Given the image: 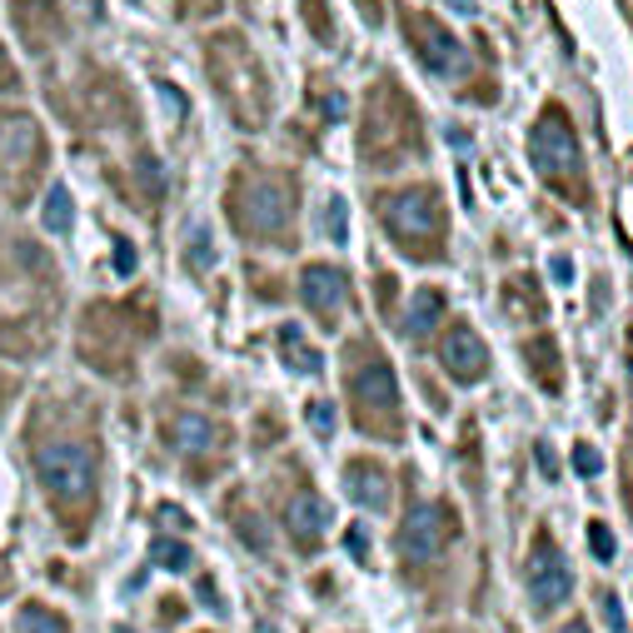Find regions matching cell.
Returning a JSON list of instances; mask_svg holds the SVG:
<instances>
[{
  "label": "cell",
  "instance_id": "7a4b0ae2",
  "mask_svg": "<svg viewBox=\"0 0 633 633\" xmlns=\"http://www.w3.org/2000/svg\"><path fill=\"white\" fill-rule=\"evenodd\" d=\"M529 160H533V170H539L543 180H553V185H563L569 175L573 180L583 175L579 135H573V125H569V115L563 111H543L539 115V125L529 131Z\"/></svg>",
  "mask_w": 633,
  "mask_h": 633
},
{
  "label": "cell",
  "instance_id": "ba28073f",
  "mask_svg": "<svg viewBox=\"0 0 633 633\" xmlns=\"http://www.w3.org/2000/svg\"><path fill=\"white\" fill-rule=\"evenodd\" d=\"M414 31V51H419V61L429 65L434 75H459L464 71V45L459 35H449L439 21H424V15H414V21H404Z\"/></svg>",
  "mask_w": 633,
  "mask_h": 633
},
{
  "label": "cell",
  "instance_id": "ac0fdd59",
  "mask_svg": "<svg viewBox=\"0 0 633 633\" xmlns=\"http://www.w3.org/2000/svg\"><path fill=\"white\" fill-rule=\"evenodd\" d=\"M151 559L160 563V569H170V573H185V569H190V543H185V539H155Z\"/></svg>",
  "mask_w": 633,
  "mask_h": 633
},
{
  "label": "cell",
  "instance_id": "cb8c5ba5",
  "mask_svg": "<svg viewBox=\"0 0 633 633\" xmlns=\"http://www.w3.org/2000/svg\"><path fill=\"white\" fill-rule=\"evenodd\" d=\"M310 424L324 434V439H330V434H334V404H324V399L310 404Z\"/></svg>",
  "mask_w": 633,
  "mask_h": 633
},
{
  "label": "cell",
  "instance_id": "7402d4cb",
  "mask_svg": "<svg viewBox=\"0 0 633 633\" xmlns=\"http://www.w3.org/2000/svg\"><path fill=\"white\" fill-rule=\"evenodd\" d=\"M573 469L583 474V479H593V474L603 469V459H599V449L593 444H573Z\"/></svg>",
  "mask_w": 633,
  "mask_h": 633
},
{
  "label": "cell",
  "instance_id": "4316f807",
  "mask_svg": "<svg viewBox=\"0 0 633 633\" xmlns=\"http://www.w3.org/2000/svg\"><path fill=\"white\" fill-rule=\"evenodd\" d=\"M131 270H135V245L115 240V274H131Z\"/></svg>",
  "mask_w": 633,
  "mask_h": 633
},
{
  "label": "cell",
  "instance_id": "30bf717a",
  "mask_svg": "<svg viewBox=\"0 0 633 633\" xmlns=\"http://www.w3.org/2000/svg\"><path fill=\"white\" fill-rule=\"evenodd\" d=\"M350 384H354V399H360L364 419H370V414H390V419H394V409H399V380H394L390 364H384V360L360 364Z\"/></svg>",
  "mask_w": 633,
  "mask_h": 633
},
{
  "label": "cell",
  "instance_id": "5b68a950",
  "mask_svg": "<svg viewBox=\"0 0 633 633\" xmlns=\"http://www.w3.org/2000/svg\"><path fill=\"white\" fill-rule=\"evenodd\" d=\"M529 593H533V613H553L559 603H569L573 593V573L569 559L559 553V543L549 533H533V553H529Z\"/></svg>",
  "mask_w": 633,
  "mask_h": 633
},
{
  "label": "cell",
  "instance_id": "d4e9b609",
  "mask_svg": "<svg viewBox=\"0 0 633 633\" xmlns=\"http://www.w3.org/2000/svg\"><path fill=\"white\" fill-rule=\"evenodd\" d=\"M240 533H245V539H250L255 543V549H270V533H264V523L260 519H255V513H250V519H240Z\"/></svg>",
  "mask_w": 633,
  "mask_h": 633
},
{
  "label": "cell",
  "instance_id": "603a6c76",
  "mask_svg": "<svg viewBox=\"0 0 633 633\" xmlns=\"http://www.w3.org/2000/svg\"><path fill=\"white\" fill-rule=\"evenodd\" d=\"M599 609H603V619H609V633H629V623H623L619 593H599Z\"/></svg>",
  "mask_w": 633,
  "mask_h": 633
},
{
  "label": "cell",
  "instance_id": "ffe728a7",
  "mask_svg": "<svg viewBox=\"0 0 633 633\" xmlns=\"http://www.w3.org/2000/svg\"><path fill=\"white\" fill-rule=\"evenodd\" d=\"M185 260H190V270H210L215 264V245H210V230H205V225L190 230V255H185Z\"/></svg>",
  "mask_w": 633,
  "mask_h": 633
},
{
  "label": "cell",
  "instance_id": "6da1fadb",
  "mask_svg": "<svg viewBox=\"0 0 633 633\" xmlns=\"http://www.w3.org/2000/svg\"><path fill=\"white\" fill-rule=\"evenodd\" d=\"M35 474L61 504H81L95 489V454L75 439H55L35 449Z\"/></svg>",
  "mask_w": 633,
  "mask_h": 633
},
{
  "label": "cell",
  "instance_id": "44dd1931",
  "mask_svg": "<svg viewBox=\"0 0 633 633\" xmlns=\"http://www.w3.org/2000/svg\"><path fill=\"white\" fill-rule=\"evenodd\" d=\"M589 549H593V559H599V563L613 559V533H609V523H589Z\"/></svg>",
  "mask_w": 633,
  "mask_h": 633
},
{
  "label": "cell",
  "instance_id": "9a60e30c",
  "mask_svg": "<svg viewBox=\"0 0 633 633\" xmlns=\"http://www.w3.org/2000/svg\"><path fill=\"white\" fill-rule=\"evenodd\" d=\"M41 220H45V230H51V235H71V225H75V205H71V190H65V185H51Z\"/></svg>",
  "mask_w": 633,
  "mask_h": 633
},
{
  "label": "cell",
  "instance_id": "52a82bcc",
  "mask_svg": "<svg viewBox=\"0 0 633 633\" xmlns=\"http://www.w3.org/2000/svg\"><path fill=\"white\" fill-rule=\"evenodd\" d=\"M300 294L324 324H334L344 314V304H350V274L334 270V264H310L300 274Z\"/></svg>",
  "mask_w": 633,
  "mask_h": 633
},
{
  "label": "cell",
  "instance_id": "8fae6325",
  "mask_svg": "<svg viewBox=\"0 0 633 633\" xmlns=\"http://www.w3.org/2000/svg\"><path fill=\"white\" fill-rule=\"evenodd\" d=\"M284 529H290V539L300 543V549H314V543L324 539V529H330V504H324L320 494L300 489L284 504Z\"/></svg>",
  "mask_w": 633,
  "mask_h": 633
},
{
  "label": "cell",
  "instance_id": "2e32d148",
  "mask_svg": "<svg viewBox=\"0 0 633 633\" xmlns=\"http://www.w3.org/2000/svg\"><path fill=\"white\" fill-rule=\"evenodd\" d=\"M280 350H284V364H290V370H300V374H320V354L310 350V344L300 340V330H294V324H284L280 330Z\"/></svg>",
  "mask_w": 633,
  "mask_h": 633
},
{
  "label": "cell",
  "instance_id": "484cf974",
  "mask_svg": "<svg viewBox=\"0 0 633 633\" xmlns=\"http://www.w3.org/2000/svg\"><path fill=\"white\" fill-rule=\"evenodd\" d=\"M344 543H350V553H354V559H370V533H364V523H354V529L350 533H344Z\"/></svg>",
  "mask_w": 633,
  "mask_h": 633
},
{
  "label": "cell",
  "instance_id": "4fadbf2b",
  "mask_svg": "<svg viewBox=\"0 0 633 633\" xmlns=\"http://www.w3.org/2000/svg\"><path fill=\"white\" fill-rule=\"evenodd\" d=\"M439 314H444V294L434 290V284H424V290H414V300H409V320H404V334L409 340H424V334L439 324Z\"/></svg>",
  "mask_w": 633,
  "mask_h": 633
},
{
  "label": "cell",
  "instance_id": "3957f363",
  "mask_svg": "<svg viewBox=\"0 0 633 633\" xmlns=\"http://www.w3.org/2000/svg\"><path fill=\"white\" fill-rule=\"evenodd\" d=\"M384 230L404 245V250H434V235H439V195L429 185H414V190H394L384 200Z\"/></svg>",
  "mask_w": 633,
  "mask_h": 633
},
{
  "label": "cell",
  "instance_id": "277c9868",
  "mask_svg": "<svg viewBox=\"0 0 633 633\" xmlns=\"http://www.w3.org/2000/svg\"><path fill=\"white\" fill-rule=\"evenodd\" d=\"M454 533H459V523H454V513L444 509V504H414V509L404 513L394 543H399L404 563H434L449 549Z\"/></svg>",
  "mask_w": 633,
  "mask_h": 633
},
{
  "label": "cell",
  "instance_id": "4dcf8cb0",
  "mask_svg": "<svg viewBox=\"0 0 633 633\" xmlns=\"http://www.w3.org/2000/svg\"><path fill=\"white\" fill-rule=\"evenodd\" d=\"M200 603H205V609H215V613H220V593H215V583H210V579L200 583Z\"/></svg>",
  "mask_w": 633,
  "mask_h": 633
},
{
  "label": "cell",
  "instance_id": "e0dca14e",
  "mask_svg": "<svg viewBox=\"0 0 633 633\" xmlns=\"http://www.w3.org/2000/svg\"><path fill=\"white\" fill-rule=\"evenodd\" d=\"M15 633H71V623L61 619V613L41 609V603H31V609L15 613Z\"/></svg>",
  "mask_w": 633,
  "mask_h": 633
},
{
  "label": "cell",
  "instance_id": "f546056e",
  "mask_svg": "<svg viewBox=\"0 0 633 633\" xmlns=\"http://www.w3.org/2000/svg\"><path fill=\"white\" fill-rule=\"evenodd\" d=\"M553 280H559V284H569V280H573V264L563 260V255H553Z\"/></svg>",
  "mask_w": 633,
  "mask_h": 633
},
{
  "label": "cell",
  "instance_id": "8992f818",
  "mask_svg": "<svg viewBox=\"0 0 633 633\" xmlns=\"http://www.w3.org/2000/svg\"><path fill=\"white\" fill-rule=\"evenodd\" d=\"M240 220H245V230L264 235V240H284V230L294 220V195L280 180H255L240 195Z\"/></svg>",
  "mask_w": 633,
  "mask_h": 633
},
{
  "label": "cell",
  "instance_id": "d6986e66",
  "mask_svg": "<svg viewBox=\"0 0 633 633\" xmlns=\"http://www.w3.org/2000/svg\"><path fill=\"white\" fill-rule=\"evenodd\" d=\"M324 235L334 245L350 240V205H344V195H330V205H324Z\"/></svg>",
  "mask_w": 633,
  "mask_h": 633
},
{
  "label": "cell",
  "instance_id": "d6a6232c",
  "mask_svg": "<svg viewBox=\"0 0 633 633\" xmlns=\"http://www.w3.org/2000/svg\"><path fill=\"white\" fill-rule=\"evenodd\" d=\"M559 633H589V623H583V619H569Z\"/></svg>",
  "mask_w": 633,
  "mask_h": 633
},
{
  "label": "cell",
  "instance_id": "1f68e13d",
  "mask_svg": "<svg viewBox=\"0 0 633 633\" xmlns=\"http://www.w3.org/2000/svg\"><path fill=\"white\" fill-rule=\"evenodd\" d=\"M324 111H330V121H344V95H340V91H334V95H330V101H324Z\"/></svg>",
  "mask_w": 633,
  "mask_h": 633
},
{
  "label": "cell",
  "instance_id": "9c48e42d",
  "mask_svg": "<svg viewBox=\"0 0 633 633\" xmlns=\"http://www.w3.org/2000/svg\"><path fill=\"white\" fill-rule=\"evenodd\" d=\"M439 364H444L449 380L474 384V380H484V370H489V350H484V340L469 330V324H454L444 350H439Z\"/></svg>",
  "mask_w": 633,
  "mask_h": 633
},
{
  "label": "cell",
  "instance_id": "7c38bea8",
  "mask_svg": "<svg viewBox=\"0 0 633 633\" xmlns=\"http://www.w3.org/2000/svg\"><path fill=\"white\" fill-rule=\"evenodd\" d=\"M344 489H350V499L360 504V509H390V474H384V464H370V459H354L350 469H344Z\"/></svg>",
  "mask_w": 633,
  "mask_h": 633
},
{
  "label": "cell",
  "instance_id": "5bb4252c",
  "mask_svg": "<svg viewBox=\"0 0 633 633\" xmlns=\"http://www.w3.org/2000/svg\"><path fill=\"white\" fill-rule=\"evenodd\" d=\"M170 444H175L180 454H205V449L215 444V424L205 419V414H180V419H175Z\"/></svg>",
  "mask_w": 633,
  "mask_h": 633
},
{
  "label": "cell",
  "instance_id": "83f0119b",
  "mask_svg": "<svg viewBox=\"0 0 633 633\" xmlns=\"http://www.w3.org/2000/svg\"><path fill=\"white\" fill-rule=\"evenodd\" d=\"M141 175H145V185H151V190H155V195H160V190H165V170H160V165H155V160H151V155H145V160H141Z\"/></svg>",
  "mask_w": 633,
  "mask_h": 633
},
{
  "label": "cell",
  "instance_id": "e575fe53",
  "mask_svg": "<svg viewBox=\"0 0 633 633\" xmlns=\"http://www.w3.org/2000/svg\"><path fill=\"white\" fill-rule=\"evenodd\" d=\"M135 6H141V0H135Z\"/></svg>",
  "mask_w": 633,
  "mask_h": 633
},
{
  "label": "cell",
  "instance_id": "836d02e7",
  "mask_svg": "<svg viewBox=\"0 0 633 633\" xmlns=\"http://www.w3.org/2000/svg\"><path fill=\"white\" fill-rule=\"evenodd\" d=\"M121 633H131V629H121Z\"/></svg>",
  "mask_w": 633,
  "mask_h": 633
},
{
  "label": "cell",
  "instance_id": "f1b7e54d",
  "mask_svg": "<svg viewBox=\"0 0 633 633\" xmlns=\"http://www.w3.org/2000/svg\"><path fill=\"white\" fill-rule=\"evenodd\" d=\"M533 454H539V464H543V474H549V479H559V459H553V449H549V444H533Z\"/></svg>",
  "mask_w": 633,
  "mask_h": 633
}]
</instances>
